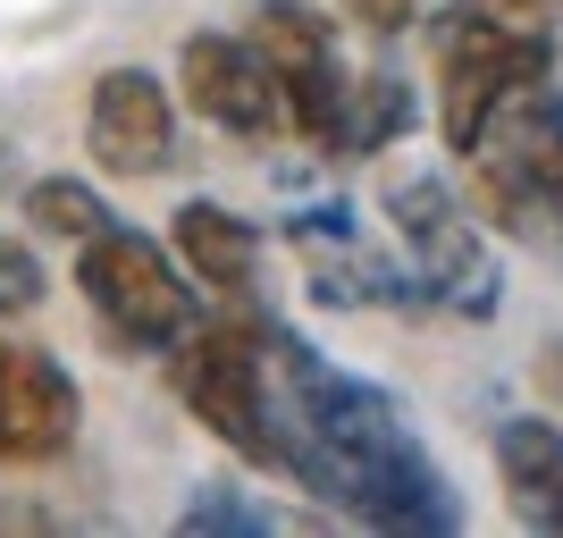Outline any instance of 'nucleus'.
Instances as JSON below:
<instances>
[{
	"label": "nucleus",
	"mask_w": 563,
	"mask_h": 538,
	"mask_svg": "<svg viewBox=\"0 0 563 538\" xmlns=\"http://www.w3.org/2000/svg\"><path fill=\"white\" fill-rule=\"evenodd\" d=\"M261 429L269 471L303 480L371 530H463V505L438 454L412 438L404 404L269 320H261Z\"/></svg>",
	"instance_id": "1"
},
{
	"label": "nucleus",
	"mask_w": 563,
	"mask_h": 538,
	"mask_svg": "<svg viewBox=\"0 0 563 538\" xmlns=\"http://www.w3.org/2000/svg\"><path fill=\"white\" fill-rule=\"evenodd\" d=\"M463 161H471V186H479L496 228L563 244V85L555 76L521 85L479 127V143H471Z\"/></svg>",
	"instance_id": "2"
},
{
	"label": "nucleus",
	"mask_w": 563,
	"mask_h": 538,
	"mask_svg": "<svg viewBox=\"0 0 563 538\" xmlns=\"http://www.w3.org/2000/svg\"><path fill=\"white\" fill-rule=\"evenodd\" d=\"M539 76H555V34L547 25L496 18V9H454L438 25V127H446V143L471 152L479 127Z\"/></svg>",
	"instance_id": "3"
},
{
	"label": "nucleus",
	"mask_w": 563,
	"mask_h": 538,
	"mask_svg": "<svg viewBox=\"0 0 563 538\" xmlns=\"http://www.w3.org/2000/svg\"><path fill=\"white\" fill-rule=\"evenodd\" d=\"M387 228H396V253H404V278L421 286L429 304L463 311V320H488L505 304V261L496 244L463 219V202L446 194V177H396L387 186Z\"/></svg>",
	"instance_id": "4"
},
{
	"label": "nucleus",
	"mask_w": 563,
	"mask_h": 538,
	"mask_svg": "<svg viewBox=\"0 0 563 538\" xmlns=\"http://www.w3.org/2000/svg\"><path fill=\"white\" fill-rule=\"evenodd\" d=\"M76 286H85L93 320L110 328L118 345H135V353H168V345L194 328V286H186V270H177L152 235H135V228L85 235V253H76Z\"/></svg>",
	"instance_id": "5"
},
{
	"label": "nucleus",
	"mask_w": 563,
	"mask_h": 538,
	"mask_svg": "<svg viewBox=\"0 0 563 538\" xmlns=\"http://www.w3.org/2000/svg\"><path fill=\"white\" fill-rule=\"evenodd\" d=\"M168 378L202 429H211L228 454L269 471V429H261V320H211L186 328L168 345Z\"/></svg>",
	"instance_id": "6"
},
{
	"label": "nucleus",
	"mask_w": 563,
	"mask_h": 538,
	"mask_svg": "<svg viewBox=\"0 0 563 538\" xmlns=\"http://www.w3.org/2000/svg\"><path fill=\"white\" fill-rule=\"evenodd\" d=\"M253 51L269 59V76L286 85V110H295V135L303 143H336L345 135V101L353 76L336 59V25L311 9V0H253Z\"/></svg>",
	"instance_id": "7"
},
{
	"label": "nucleus",
	"mask_w": 563,
	"mask_h": 538,
	"mask_svg": "<svg viewBox=\"0 0 563 538\" xmlns=\"http://www.w3.org/2000/svg\"><path fill=\"white\" fill-rule=\"evenodd\" d=\"M177 85H186L194 118H211V127H228V135H244V143L295 135L286 85L253 51V34H186V51H177Z\"/></svg>",
	"instance_id": "8"
},
{
	"label": "nucleus",
	"mask_w": 563,
	"mask_h": 538,
	"mask_svg": "<svg viewBox=\"0 0 563 538\" xmlns=\"http://www.w3.org/2000/svg\"><path fill=\"white\" fill-rule=\"evenodd\" d=\"M85 152L110 177H161L177 161V101L152 68H110L85 101Z\"/></svg>",
	"instance_id": "9"
},
{
	"label": "nucleus",
	"mask_w": 563,
	"mask_h": 538,
	"mask_svg": "<svg viewBox=\"0 0 563 538\" xmlns=\"http://www.w3.org/2000/svg\"><path fill=\"white\" fill-rule=\"evenodd\" d=\"M76 378L34 345H0V463H51L76 438Z\"/></svg>",
	"instance_id": "10"
},
{
	"label": "nucleus",
	"mask_w": 563,
	"mask_h": 538,
	"mask_svg": "<svg viewBox=\"0 0 563 538\" xmlns=\"http://www.w3.org/2000/svg\"><path fill=\"white\" fill-rule=\"evenodd\" d=\"M496 488L521 530H563V429L539 413H514L496 429Z\"/></svg>",
	"instance_id": "11"
},
{
	"label": "nucleus",
	"mask_w": 563,
	"mask_h": 538,
	"mask_svg": "<svg viewBox=\"0 0 563 538\" xmlns=\"http://www.w3.org/2000/svg\"><path fill=\"white\" fill-rule=\"evenodd\" d=\"M168 235H177V261H186L202 286H219V295H244L261 270V228L253 219H235L228 202H177V219H168Z\"/></svg>",
	"instance_id": "12"
},
{
	"label": "nucleus",
	"mask_w": 563,
	"mask_h": 538,
	"mask_svg": "<svg viewBox=\"0 0 563 538\" xmlns=\"http://www.w3.org/2000/svg\"><path fill=\"white\" fill-rule=\"evenodd\" d=\"M25 219H34V235H59V244H85V235L110 228V211H101V194L85 177H34L25 186Z\"/></svg>",
	"instance_id": "13"
},
{
	"label": "nucleus",
	"mask_w": 563,
	"mask_h": 538,
	"mask_svg": "<svg viewBox=\"0 0 563 538\" xmlns=\"http://www.w3.org/2000/svg\"><path fill=\"white\" fill-rule=\"evenodd\" d=\"M412 127V94H404L396 76H362L345 101V135H336V152H387V143Z\"/></svg>",
	"instance_id": "14"
},
{
	"label": "nucleus",
	"mask_w": 563,
	"mask_h": 538,
	"mask_svg": "<svg viewBox=\"0 0 563 538\" xmlns=\"http://www.w3.org/2000/svg\"><path fill=\"white\" fill-rule=\"evenodd\" d=\"M177 530H186V538H261V530H269V514L219 488V496H194L186 514H177Z\"/></svg>",
	"instance_id": "15"
},
{
	"label": "nucleus",
	"mask_w": 563,
	"mask_h": 538,
	"mask_svg": "<svg viewBox=\"0 0 563 538\" xmlns=\"http://www.w3.org/2000/svg\"><path fill=\"white\" fill-rule=\"evenodd\" d=\"M34 304H43V261H34L25 235L0 228V320H25Z\"/></svg>",
	"instance_id": "16"
},
{
	"label": "nucleus",
	"mask_w": 563,
	"mask_h": 538,
	"mask_svg": "<svg viewBox=\"0 0 563 538\" xmlns=\"http://www.w3.org/2000/svg\"><path fill=\"white\" fill-rule=\"evenodd\" d=\"M336 9H345V18H362L371 34H396V25H412V18H421L429 0H336Z\"/></svg>",
	"instance_id": "17"
}]
</instances>
